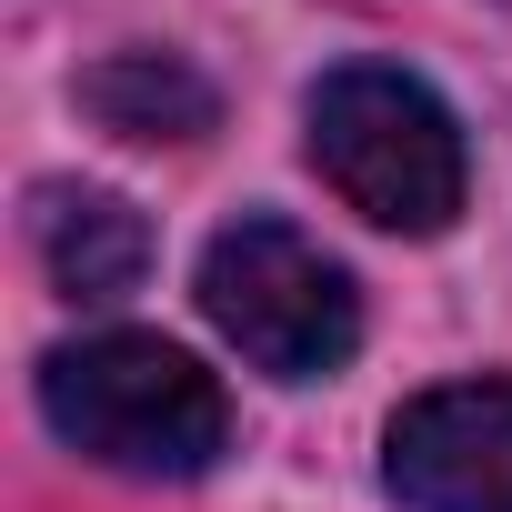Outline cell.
<instances>
[{
  "label": "cell",
  "instance_id": "cell-2",
  "mask_svg": "<svg viewBox=\"0 0 512 512\" xmlns=\"http://www.w3.org/2000/svg\"><path fill=\"white\" fill-rule=\"evenodd\" d=\"M312 171L382 231H452L462 211V131L452 111L382 61H352L312 91Z\"/></svg>",
  "mask_w": 512,
  "mask_h": 512
},
{
  "label": "cell",
  "instance_id": "cell-1",
  "mask_svg": "<svg viewBox=\"0 0 512 512\" xmlns=\"http://www.w3.org/2000/svg\"><path fill=\"white\" fill-rule=\"evenodd\" d=\"M41 412L71 452H91L111 472H141V482H191L231 442L221 382L161 332H101V342L51 352L41 362Z\"/></svg>",
  "mask_w": 512,
  "mask_h": 512
},
{
  "label": "cell",
  "instance_id": "cell-5",
  "mask_svg": "<svg viewBox=\"0 0 512 512\" xmlns=\"http://www.w3.org/2000/svg\"><path fill=\"white\" fill-rule=\"evenodd\" d=\"M31 241H41V262L71 302H121L151 272V221L121 191H41Z\"/></svg>",
  "mask_w": 512,
  "mask_h": 512
},
{
  "label": "cell",
  "instance_id": "cell-6",
  "mask_svg": "<svg viewBox=\"0 0 512 512\" xmlns=\"http://www.w3.org/2000/svg\"><path fill=\"white\" fill-rule=\"evenodd\" d=\"M81 101H91V121L101 131H121V141H201L211 131V81L191 71V61H171V51H121V61H101L91 81H81Z\"/></svg>",
  "mask_w": 512,
  "mask_h": 512
},
{
  "label": "cell",
  "instance_id": "cell-3",
  "mask_svg": "<svg viewBox=\"0 0 512 512\" xmlns=\"http://www.w3.org/2000/svg\"><path fill=\"white\" fill-rule=\"evenodd\" d=\"M201 312L221 322V342L272 372V382H322L362 352V292L332 251H312L292 221H231L201 251Z\"/></svg>",
  "mask_w": 512,
  "mask_h": 512
},
{
  "label": "cell",
  "instance_id": "cell-4",
  "mask_svg": "<svg viewBox=\"0 0 512 512\" xmlns=\"http://www.w3.org/2000/svg\"><path fill=\"white\" fill-rule=\"evenodd\" d=\"M382 472L412 512H512V382H442L402 402Z\"/></svg>",
  "mask_w": 512,
  "mask_h": 512
}]
</instances>
